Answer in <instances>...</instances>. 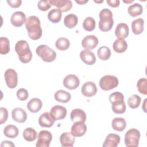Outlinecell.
I'll return each instance as SVG.
<instances>
[{
	"mask_svg": "<svg viewBox=\"0 0 147 147\" xmlns=\"http://www.w3.org/2000/svg\"><path fill=\"white\" fill-rule=\"evenodd\" d=\"M134 1V0H131V1H123V2H125V3H131V2H133Z\"/></svg>",
	"mask_w": 147,
	"mask_h": 147,
	"instance_id": "obj_48",
	"label": "cell"
},
{
	"mask_svg": "<svg viewBox=\"0 0 147 147\" xmlns=\"http://www.w3.org/2000/svg\"><path fill=\"white\" fill-rule=\"evenodd\" d=\"M106 2L107 4L112 7H117L120 3L119 0H107Z\"/></svg>",
	"mask_w": 147,
	"mask_h": 147,
	"instance_id": "obj_44",
	"label": "cell"
},
{
	"mask_svg": "<svg viewBox=\"0 0 147 147\" xmlns=\"http://www.w3.org/2000/svg\"><path fill=\"white\" fill-rule=\"evenodd\" d=\"M55 45L57 49L60 51H65L69 47L70 42L67 38L60 37L56 40Z\"/></svg>",
	"mask_w": 147,
	"mask_h": 147,
	"instance_id": "obj_35",
	"label": "cell"
},
{
	"mask_svg": "<svg viewBox=\"0 0 147 147\" xmlns=\"http://www.w3.org/2000/svg\"><path fill=\"white\" fill-rule=\"evenodd\" d=\"M98 44V39L94 35H88L83 38L82 41V47L87 49L90 50L94 49Z\"/></svg>",
	"mask_w": 147,
	"mask_h": 147,
	"instance_id": "obj_14",
	"label": "cell"
},
{
	"mask_svg": "<svg viewBox=\"0 0 147 147\" xmlns=\"http://www.w3.org/2000/svg\"><path fill=\"white\" fill-rule=\"evenodd\" d=\"M113 49L117 53L124 52L127 48V42L122 38H117L113 43Z\"/></svg>",
	"mask_w": 147,
	"mask_h": 147,
	"instance_id": "obj_27",
	"label": "cell"
},
{
	"mask_svg": "<svg viewBox=\"0 0 147 147\" xmlns=\"http://www.w3.org/2000/svg\"><path fill=\"white\" fill-rule=\"evenodd\" d=\"M94 2H96V3H102V2H103V1H94Z\"/></svg>",
	"mask_w": 147,
	"mask_h": 147,
	"instance_id": "obj_49",
	"label": "cell"
},
{
	"mask_svg": "<svg viewBox=\"0 0 147 147\" xmlns=\"http://www.w3.org/2000/svg\"><path fill=\"white\" fill-rule=\"evenodd\" d=\"M140 133L135 128L129 129L125 135V144L127 147H137L139 145Z\"/></svg>",
	"mask_w": 147,
	"mask_h": 147,
	"instance_id": "obj_6",
	"label": "cell"
},
{
	"mask_svg": "<svg viewBox=\"0 0 147 147\" xmlns=\"http://www.w3.org/2000/svg\"><path fill=\"white\" fill-rule=\"evenodd\" d=\"M37 55L47 63L53 61L56 58V53L47 45H40L36 49Z\"/></svg>",
	"mask_w": 147,
	"mask_h": 147,
	"instance_id": "obj_5",
	"label": "cell"
},
{
	"mask_svg": "<svg viewBox=\"0 0 147 147\" xmlns=\"http://www.w3.org/2000/svg\"><path fill=\"white\" fill-rule=\"evenodd\" d=\"M4 76L7 86L10 88H16L18 83V75L17 72L12 68H9L6 70Z\"/></svg>",
	"mask_w": 147,
	"mask_h": 147,
	"instance_id": "obj_8",
	"label": "cell"
},
{
	"mask_svg": "<svg viewBox=\"0 0 147 147\" xmlns=\"http://www.w3.org/2000/svg\"><path fill=\"white\" fill-rule=\"evenodd\" d=\"M61 12L57 9H53L48 13V18L52 23L59 22L61 18Z\"/></svg>",
	"mask_w": 147,
	"mask_h": 147,
	"instance_id": "obj_32",
	"label": "cell"
},
{
	"mask_svg": "<svg viewBox=\"0 0 147 147\" xmlns=\"http://www.w3.org/2000/svg\"><path fill=\"white\" fill-rule=\"evenodd\" d=\"M42 106L41 100L37 98L30 99L27 103V109L32 113H37L40 110Z\"/></svg>",
	"mask_w": 147,
	"mask_h": 147,
	"instance_id": "obj_24",
	"label": "cell"
},
{
	"mask_svg": "<svg viewBox=\"0 0 147 147\" xmlns=\"http://www.w3.org/2000/svg\"><path fill=\"white\" fill-rule=\"evenodd\" d=\"M75 2L78 3V4H80V5H83V4H85L86 3L88 2V0H86V1H75Z\"/></svg>",
	"mask_w": 147,
	"mask_h": 147,
	"instance_id": "obj_46",
	"label": "cell"
},
{
	"mask_svg": "<svg viewBox=\"0 0 147 147\" xmlns=\"http://www.w3.org/2000/svg\"><path fill=\"white\" fill-rule=\"evenodd\" d=\"M70 118L73 122H85L86 120V113L80 109H75L72 110Z\"/></svg>",
	"mask_w": 147,
	"mask_h": 147,
	"instance_id": "obj_23",
	"label": "cell"
},
{
	"mask_svg": "<svg viewBox=\"0 0 147 147\" xmlns=\"http://www.w3.org/2000/svg\"><path fill=\"white\" fill-rule=\"evenodd\" d=\"M49 2L53 6L57 7L61 12L68 11L72 7V2L69 0H49Z\"/></svg>",
	"mask_w": 147,
	"mask_h": 147,
	"instance_id": "obj_11",
	"label": "cell"
},
{
	"mask_svg": "<svg viewBox=\"0 0 147 147\" xmlns=\"http://www.w3.org/2000/svg\"><path fill=\"white\" fill-rule=\"evenodd\" d=\"M110 102L112 104V110L115 114H123L126 111L124 96L120 92H115L109 96Z\"/></svg>",
	"mask_w": 147,
	"mask_h": 147,
	"instance_id": "obj_4",
	"label": "cell"
},
{
	"mask_svg": "<svg viewBox=\"0 0 147 147\" xmlns=\"http://www.w3.org/2000/svg\"><path fill=\"white\" fill-rule=\"evenodd\" d=\"M99 84L101 89L105 91H109L118 86V79L113 75H105L100 79Z\"/></svg>",
	"mask_w": 147,
	"mask_h": 147,
	"instance_id": "obj_7",
	"label": "cell"
},
{
	"mask_svg": "<svg viewBox=\"0 0 147 147\" xmlns=\"http://www.w3.org/2000/svg\"><path fill=\"white\" fill-rule=\"evenodd\" d=\"M7 3L13 8H17L20 7L22 3L21 0H7Z\"/></svg>",
	"mask_w": 147,
	"mask_h": 147,
	"instance_id": "obj_43",
	"label": "cell"
},
{
	"mask_svg": "<svg viewBox=\"0 0 147 147\" xmlns=\"http://www.w3.org/2000/svg\"><path fill=\"white\" fill-rule=\"evenodd\" d=\"M87 131V126L84 122H74L71 129V133L75 137H82Z\"/></svg>",
	"mask_w": 147,
	"mask_h": 147,
	"instance_id": "obj_15",
	"label": "cell"
},
{
	"mask_svg": "<svg viewBox=\"0 0 147 147\" xmlns=\"http://www.w3.org/2000/svg\"><path fill=\"white\" fill-rule=\"evenodd\" d=\"M25 28L30 38L33 40L40 39L42 36V29L39 18L35 16L29 17L25 22Z\"/></svg>",
	"mask_w": 147,
	"mask_h": 147,
	"instance_id": "obj_1",
	"label": "cell"
},
{
	"mask_svg": "<svg viewBox=\"0 0 147 147\" xmlns=\"http://www.w3.org/2000/svg\"><path fill=\"white\" fill-rule=\"evenodd\" d=\"M120 137L118 134L110 133L108 134L103 142V147H117L120 142Z\"/></svg>",
	"mask_w": 147,
	"mask_h": 147,
	"instance_id": "obj_21",
	"label": "cell"
},
{
	"mask_svg": "<svg viewBox=\"0 0 147 147\" xmlns=\"http://www.w3.org/2000/svg\"><path fill=\"white\" fill-rule=\"evenodd\" d=\"M5 136L10 138H16L19 133L18 129L13 125H8L3 129Z\"/></svg>",
	"mask_w": 147,
	"mask_h": 147,
	"instance_id": "obj_30",
	"label": "cell"
},
{
	"mask_svg": "<svg viewBox=\"0 0 147 147\" xmlns=\"http://www.w3.org/2000/svg\"><path fill=\"white\" fill-rule=\"evenodd\" d=\"M78 22V17L72 13L67 15L64 18V25L69 29H72L76 26Z\"/></svg>",
	"mask_w": 147,
	"mask_h": 147,
	"instance_id": "obj_29",
	"label": "cell"
},
{
	"mask_svg": "<svg viewBox=\"0 0 147 147\" xmlns=\"http://www.w3.org/2000/svg\"><path fill=\"white\" fill-rule=\"evenodd\" d=\"M15 51L22 63L26 64L32 60V53L28 43L25 40H22L17 41L15 45Z\"/></svg>",
	"mask_w": 147,
	"mask_h": 147,
	"instance_id": "obj_2",
	"label": "cell"
},
{
	"mask_svg": "<svg viewBox=\"0 0 147 147\" xmlns=\"http://www.w3.org/2000/svg\"><path fill=\"white\" fill-rule=\"evenodd\" d=\"M52 5L49 2V1L48 0H42L40 1L37 4V7L41 11H47L51 7Z\"/></svg>",
	"mask_w": 147,
	"mask_h": 147,
	"instance_id": "obj_40",
	"label": "cell"
},
{
	"mask_svg": "<svg viewBox=\"0 0 147 147\" xmlns=\"http://www.w3.org/2000/svg\"><path fill=\"white\" fill-rule=\"evenodd\" d=\"M144 20L139 18L134 20L131 23L132 32L135 34H140L144 31Z\"/></svg>",
	"mask_w": 147,
	"mask_h": 147,
	"instance_id": "obj_26",
	"label": "cell"
},
{
	"mask_svg": "<svg viewBox=\"0 0 147 147\" xmlns=\"http://www.w3.org/2000/svg\"><path fill=\"white\" fill-rule=\"evenodd\" d=\"M12 118L18 123H24L27 119V114L25 111L20 107L14 109L11 111Z\"/></svg>",
	"mask_w": 147,
	"mask_h": 147,
	"instance_id": "obj_18",
	"label": "cell"
},
{
	"mask_svg": "<svg viewBox=\"0 0 147 147\" xmlns=\"http://www.w3.org/2000/svg\"><path fill=\"white\" fill-rule=\"evenodd\" d=\"M141 98L138 95L134 94L130 96L127 100V104L131 109H136L139 107Z\"/></svg>",
	"mask_w": 147,
	"mask_h": 147,
	"instance_id": "obj_38",
	"label": "cell"
},
{
	"mask_svg": "<svg viewBox=\"0 0 147 147\" xmlns=\"http://www.w3.org/2000/svg\"><path fill=\"white\" fill-rule=\"evenodd\" d=\"M67 109L65 107L61 106L60 105H56L52 107L50 113L55 119V121L61 120L66 117L67 115Z\"/></svg>",
	"mask_w": 147,
	"mask_h": 147,
	"instance_id": "obj_13",
	"label": "cell"
},
{
	"mask_svg": "<svg viewBox=\"0 0 147 147\" xmlns=\"http://www.w3.org/2000/svg\"><path fill=\"white\" fill-rule=\"evenodd\" d=\"M29 96L28 91L23 88H20L17 91V96L18 99L20 100H25L28 99Z\"/></svg>",
	"mask_w": 147,
	"mask_h": 147,
	"instance_id": "obj_41",
	"label": "cell"
},
{
	"mask_svg": "<svg viewBox=\"0 0 147 147\" xmlns=\"http://www.w3.org/2000/svg\"><path fill=\"white\" fill-rule=\"evenodd\" d=\"M81 91L84 96L91 97L96 94L97 87L94 82H87L82 86Z\"/></svg>",
	"mask_w": 147,
	"mask_h": 147,
	"instance_id": "obj_12",
	"label": "cell"
},
{
	"mask_svg": "<svg viewBox=\"0 0 147 147\" xmlns=\"http://www.w3.org/2000/svg\"><path fill=\"white\" fill-rule=\"evenodd\" d=\"M52 140V135L49 131L41 130L38 135V140L36 144L37 147H48Z\"/></svg>",
	"mask_w": 147,
	"mask_h": 147,
	"instance_id": "obj_9",
	"label": "cell"
},
{
	"mask_svg": "<svg viewBox=\"0 0 147 147\" xmlns=\"http://www.w3.org/2000/svg\"><path fill=\"white\" fill-rule=\"evenodd\" d=\"M24 138L28 142L34 141L37 138V133L36 130L32 127H27L23 131Z\"/></svg>",
	"mask_w": 147,
	"mask_h": 147,
	"instance_id": "obj_33",
	"label": "cell"
},
{
	"mask_svg": "<svg viewBox=\"0 0 147 147\" xmlns=\"http://www.w3.org/2000/svg\"><path fill=\"white\" fill-rule=\"evenodd\" d=\"M111 50L110 48L106 46H102L100 47L97 51V55L98 57L102 60H107L111 56Z\"/></svg>",
	"mask_w": 147,
	"mask_h": 147,
	"instance_id": "obj_34",
	"label": "cell"
},
{
	"mask_svg": "<svg viewBox=\"0 0 147 147\" xmlns=\"http://www.w3.org/2000/svg\"><path fill=\"white\" fill-rule=\"evenodd\" d=\"M75 141V137L71 133L64 132L60 136V142L62 146L72 147Z\"/></svg>",
	"mask_w": 147,
	"mask_h": 147,
	"instance_id": "obj_20",
	"label": "cell"
},
{
	"mask_svg": "<svg viewBox=\"0 0 147 147\" xmlns=\"http://www.w3.org/2000/svg\"><path fill=\"white\" fill-rule=\"evenodd\" d=\"M146 100L147 99H145L144 100V104H143V106H142V108L143 109L144 111L146 113Z\"/></svg>",
	"mask_w": 147,
	"mask_h": 147,
	"instance_id": "obj_47",
	"label": "cell"
},
{
	"mask_svg": "<svg viewBox=\"0 0 147 147\" xmlns=\"http://www.w3.org/2000/svg\"><path fill=\"white\" fill-rule=\"evenodd\" d=\"M147 79L145 78L140 79L137 83V87L138 91L144 95L147 94Z\"/></svg>",
	"mask_w": 147,
	"mask_h": 147,
	"instance_id": "obj_39",
	"label": "cell"
},
{
	"mask_svg": "<svg viewBox=\"0 0 147 147\" xmlns=\"http://www.w3.org/2000/svg\"><path fill=\"white\" fill-rule=\"evenodd\" d=\"M55 121V119L48 112L42 113L38 118V123L43 127H51L53 125Z\"/></svg>",
	"mask_w": 147,
	"mask_h": 147,
	"instance_id": "obj_17",
	"label": "cell"
},
{
	"mask_svg": "<svg viewBox=\"0 0 147 147\" xmlns=\"http://www.w3.org/2000/svg\"><path fill=\"white\" fill-rule=\"evenodd\" d=\"M129 34V29L125 23H119L115 30V34L118 38H126Z\"/></svg>",
	"mask_w": 147,
	"mask_h": 147,
	"instance_id": "obj_22",
	"label": "cell"
},
{
	"mask_svg": "<svg viewBox=\"0 0 147 147\" xmlns=\"http://www.w3.org/2000/svg\"><path fill=\"white\" fill-rule=\"evenodd\" d=\"M10 51V42L7 38L1 37L0 38V53L6 55Z\"/></svg>",
	"mask_w": 147,
	"mask_h": 147,
	"instance_id": "obj_36",
	"label": "cell"
},
{
	"mask_svg": "<svg viewBox=\"0 0 147 147\" xmlns=\"http://www.w3.org/2000/svg\"><path fill=\"white\" fill-rule=\"evenodd\" d=\"M0 111H1V118H0L1 122H0V123H1V125H2L7 119L8 111H7V110L5 107H1Z\"/></svg>",
	"mask_w": 147,
	"mask_h": 147,
	"instance_id": "obj_42",
	"label": "cell"
},
{
	"mask_svg": "<svg viewBox=\"0 0 147 147\" xmlns=\"http://www.w3.org/2000/svg\"><path fill=\"white\" fill-rule=\"evenodd\" d=\"M99 28L102 32H106L110 30L114 24L112 11L107 8L102 9L99 12Z\"/></svg>",
	"mask_w": 147,
	"mask_h": 147,
	"instance_id": "obj_3",
	"label": "cell"
},
{
	"mask_svg": "<svg viewBox=\"0 0 147 147\" xmlns=\"http://www.w3.org/2000/svg\"><path fill=\"white\" fill-rule=\"evenodd\" d=\"M1 146L2 147V146H14L15 145L12 142L6 140L2 142Z\"/></svg>",
	"mask_w": 147,
	"mask_h": 147,
	"instance_id": "obj_45",
	"label": "cell"
},
{
	"mask_svg": "<svg viewBox=\"0 0 147 147\" xmlns=\"http://www.w3.org/2000/svg\"><path fill=\"white\" fill-rule=\"evenodd\" d=\"M26 16L24 13L21 11H16L11 16L10 21L15 27H21L26 22Z\"/></svg>",
	"mask_w": 147,
	"mask_h": 147,
	"instance_id": "obj_16",
	"label": "cell"
},
{
	"mask_svg": "<svg viewBox=\"0 0 147 147\" xmlns=\"http://www.w3.org/2000/svg\"><path fill=\"white\" fill-rule=\"evenodd\" d=\"M143 7L142 5L138 3H136L130 5L127 9V12L129 14L133 17L141 15Z\"/></svg>",
	"mask_w": 147,
	"mask_h": 147,
	"instance_id": "obj_31",
	"label": "cell"
},
{
	"mask_svg": "<svg viewBox=\"0 0 147 147\" xmlns=\"http://www.w3.org/2000/svg\"><path fill=\"white\" fill-rule=\"evenodd\" d=\"M64 86L69 90H74L78 87L80 80L77 76L73 74L67 75L63 80Z\"/></svg>",
	"mask_w": 147,
	"mask_h": 147,
	"instance_id": "obj_10",
	"label": "cell"
},
{
	"mask_svg": "<svg viewBox=\"0 0 147 147\" xmlns=\"http://www.w3.org/2000/svg\"><path fill=\"white\" fill-rule=\"evenodd\" d=\"M80 57L82 61L87 65H93L96 61V57L94 53L87 49L83 50L80 53Z\"/></svg>",
	"mask_w": 147,
	"mask_h": 147,
	"instance_id": "obj_19",
	"label": "cell"
},
{
	"mask_svg": "<svg viewBox=\"0 0 147 147\" xmlns=\"http://www.w3.org/2000/svg\"><path fill=\"white\" fill-rule=\"evenodd\" d=\"M54 98L56 101L63 103H65L70 100L71 95L68 92L63 90H60L55 93Z\"/></svg>",
	"mask_w": 147,
	"mask_h": 147,
	"instance_id": "obj_25",
	"label": "cell"
},
{
	"mask_svg": "<svg viewBox=\"0 0 147 147\" xmlns=\"http://www.w3.org/2000/svg\"><path fill=\"white\" fill-rule=\"evenodd\" d=\"M96 23L95 20L91 17H88L84 19L83 22L84 29L87 32H91L94 30Z\"/></svg>",
	"mask_w": 147,
	"mask_h": 147,
	"instance_id": "obj_37",
	"label": "cell"
},
{
	"mask_svg": "<svg viewBox=\"0 0 147 147\" xmlns=\"http://www.w3.org/2000/svg\"><path fill=\"white\" fill-rule=\"evenodd\" d=\"M111 126L114 130L118 131H122L126 128V122L124 118L117 117L113 119Z\"/></svg>",
	"mask_w": 147,
	"mask_h": 147,
	"instance_id": "obj_28",
	"label": "cell"
}]
</instances>
